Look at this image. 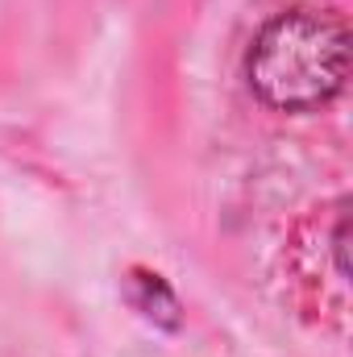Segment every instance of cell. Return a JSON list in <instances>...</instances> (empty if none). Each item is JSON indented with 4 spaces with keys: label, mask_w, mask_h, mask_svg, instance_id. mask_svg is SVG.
<instances>
[{
    "label": "cell",
    "mask_w": 353,
    "mask_h": 357,
    "mask_svg": "<svg viewBox=\"0 0 353 357\" xmlns=\"http://www.w3.org/2000/svg\"><path fill=\"white\" fill-rule=\"evenodd\" d=\"M125 287H129V303H133L150 324H158V328H179L183 312H179L175 291L167 287V278H163V274L133 266V270H129V278H125Z\"/></svg>",
    "instance_id": "2"
},
{
    "label": "cell",
    "mask_w": 353,
    "mask_h": 357,
    "mask_svg": "<svg viewBox=\"0 0 353 357\" xmlns=\"http://www.w3.org/2000/svg\"><path fill=\"white\" fill-rule=\"evenodd\" d=\"M246 75L278 112L324 108L350 79V29L333 8H287L254 38Z\"/></svg>",
    "instance_id": "1"
}]
</instances>
